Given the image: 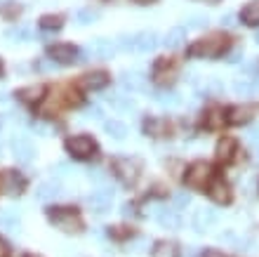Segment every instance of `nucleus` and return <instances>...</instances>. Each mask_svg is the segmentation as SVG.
<instances>
[{"instance_id":"obj_12","label":"nucleus","mask_w":259,"mask_h":257,"mask_svg":"<svg viewBox=\"0 0 259 257\" xmlns=\"http://www.w3.org/2000/svg\"><path fill=\"white\" fill-rule=\"evenodd\" d=\"M109 83H111V76L106 71H102V68L99 71H88V74L80 76V85L85 90H92V92L95 90H104Z\"/></svg>"},{"instance_id":"obj_38","label":"nucleus","mask_w":259,"mask_h":257,"mask_svg":"<svg viewBox=\"0 0 259 257\" xmlns=\"http://www.w3.org/2000/svg\"><path fill=\"white\" fill-rule=\"evenodd\" d=\"M189 203H191V196H189V194H177V196H175V205H177V208H186Z\"/></svg>"},{"instance_id":"obj_24","label":"nucleus","mask_w":259,"mask_h":257,"mask_svg":"<svg viewBox=\"0 0 259 257\" xmlns=\"http://www.w3.org/2000/svg\"><path fill=\"white\" fill-rule=\"evenodd\" d=\"M151 257H179V245L175 241H158L151 250Z\"/></svg>"},{"instance_id":"obj_7","label":"nucleus","mask_w":259,"mask_h":257,"mask_svg":"<svg viewBox=\"0 0 259 257\" xmlns=\"http://www.w3.org/2000/svg\"><path fill=\"white\" fill-rule=\"evenodd\" d=\"M177 78V61L172 57H158L153 64V81L158 85H170Z\"/></svg>"},{"instance_id":"obj_42","label":"nucleus","mask_w":259,"mask_h":257,"mask_svg":"<svg viewBox=\"0 0 259 257\" xmlns=\"http://www.w3.org/2000/svg\"><path fill=\"white\" fill-rule=\"evenodd\" d=\"M7 252H10V245L5 243V238H0V257H7Z\"/></svg>"},{"instance_id":"obj_3","label":"nucleus","mask_w":259,"mask_h":257,"mask_svg":"<svg viewBox=\"0 0 259 257\" xmlns=\"http://www.w3.org/2000/svg\"><path fill=\"white\" fill-rule=\"evenodd\" d=\"M111 170L125 187H132L142 175V161L135 156H118L111 161Z\"/></svg>"},{"instance_id":"obj_27","label":"nucleus","mask_w":259,"mask_h":257,"mask_svg":"<svg viewBox=\"0 0 259 257\" xmlns=\"http://www.w3.org/2000/svg\"><path fill=\"white\" fill-rule=\"evenodd\" d=\"M104 130H106L109 137H113V139H123V137L127 135V125H125L123 121H116V118H111V121L104 123Z\"/></svg>"},{"instance_id":"obj_41","label":"nucleus","mask_w":259,"mask_h":257,"mask_svg":"<svg viewBox=\"0 0 259 257\" xmlns=\"http://www.w3.org/2000/svg\"><path fill=\"white\" fill-rule=\"evenodd\" d=\"M55 172L57 175H68V172H71V165H68V163H57Z\"/></svg>"},{"instance_id":"obj_35","label":"nucleus","mask_w":259,"mask_h":257,"mask_svg":"<svg viewBox=\"0 0 259 257\" xmlns=\"http://www.w3.org/2000/svg\"><path fill=\"white\" fill-rule=\"evenodd\" d=\"M113 104H116V108H123V111H135L137 108L135 99H130V97H116Z\"/></svg>"},{"instance_id":"obj_19","label":"nucleus","mask_w":259,"mask_h":257,"mask_svg":"<svg viewBox=\"0 0 259 257\" xmlns=\"http://www.w3.org/2000/svg\"><path fill=\"white\" fill-rule=\"evenodd\" d=\"M59 194H62V184L55 182V179H52V182H42L40 187L35 189V198H38V201H42V203L55 201Z\"/></svg>"},{"instance_id":"obj_45","label":"nucleus","mask_w":259,"mask_h":257,"mask_svg":"<svg viewBox=\"0 0 259 257\" xmlns=\"http://www.w3.org/2000/svg\"><path fill=\"white\" fill-rule=\"evenodd\" d=\"M200 3H207V5H219L222 0H200Z\"/></svg>"},{"instance_id":"obj_36","label":"nucleus","mask_w":259,"mask_h":257,"mask_svg":"<svg viewBox=\"0 0 259 257\" xmlns=\"http://www.w3.org/2000/svg\"><path fill=\"white\" fill-rule=\"evenodd\" d=\"M219 241H222V243H229V245H238V236H236V231H231V229L222 231V234H219Z\"/></svg>"},{"instance_id":"obj_11","label":"nucleus","mask_w":259,"mask_h":257,"mask_svg":"<svg viewBox=\"0 0 259 257\" xmlns=\"http://www.w3.org/2000/svg\"><path fill=\"white\" fill-rule=\"evenodd\" d=\"M226 123V111L222 106H207L203 111V116H200V128L203 130H210V132H214V130H222Z\"/></svg>"},{"instance_id":"obj_33","label":"nucleus","mask_w":259,"mask_h":257,"mask_svg":"<svg viewBox=\"0 0 259 257\" xmlns=\"http://www.w3.org/2000/svg\"><path fill=\"white\" fill-rule=\"evenodd\" d=\"M233 90H236V95H240V97H250L254 92V85L250 81H236L233 83Z\"/></svg>"},{"instance_id":"obj_39","label":"nucleus","mask_w":259,"mask_h":257,"mask_svg":"<svg viewBox=\"0 0 259 257\" xmlns=\"http://www.w3.org/2000/svg\"><path fill=\"white\" fill-rule=\"evenodd\" d=\"M88 177H90V179H95V182H99V184H104V182H106V175H104L102 170H90V172H88Z\"/></svg>"},{"instance_id":"obj_17","label":"nucleus","mask_w":259,"mask_h":257,"mask_svg":"<svg viewBox=\"0 0 259 257\" xmlns=\"http://www.w3.org/2000/svg\"><path fill=\"white\" fill-rule=\"evenodd\" d=\"M113 52H116V48H113V43L109 38H95V41L90 43V54L95 59H111Z\"/></svg>"},{"instance_id":"obj_4","label":"nucleus","mask_w":259,"mask_h":257,"mask_svg":"<svg viewBox=\"0 0 259 257\" xmlns=\"http://www.w3.org/2000/svg\"><path fill=\"white\" fill-rule=\"evenodd\" d=\"M66 151L73 158H78V161H90V158H95L97 151H99V146H97V142L92 139L90 135H73V137H68L66 139Z\"/></svg>"},{"instance_id":"obj_46","label":"nucleus","mask_w":259,"mask_h":257,"mask_svg":"<svg viewBox=\"0 0 259 257\" xmlns=\"http://www.w3.org/2000/svg\"><path fill=\"white\" fill-rule=\"evenodd\" d=\"M0 74H3V59H0Z\"/></svg>"},{"instance_id":"obj_15","label":"nucleus","mask_w":259,"mask_h":257,"mask_svg":"<svg viewBox=\"0 0 259 257\" xmlns=\"http://www.w3.org/2000/svg\"><path fill=\"white\" fill-rule=\"evenodd\" d=\"M12 151H14V158L19 163H31V158L35 156V149H33V144H31V139L24 135L12 139Z\"/></svg>"},{"instance_id":"obj_40","label":"nucleus","mask_w":259,"mask_h":257,"mask_svg":"<svg viewBox=\"0 0 259 257\" xmlns=\"http://www.w3.org/2000/svg\"><path fill=\"white\" fill-rule=\"evenodd\" d=\"M158 102H160V104H170V106H172V104H179V97L177 95H163V97H158Z\"/></svg>"},{"instance_id":"obj_44","label":"nucleus","mask_w":259,"mask_h":257,"mask_svg":"<svg viewBox=\"0 0 259 257\" xmlns=\"http://www.w3.org/2000/svg\"><path fill=\"white\" fill-rule=\"evenodd\" d=\"M132 3H137V5H151V3H156V0H132Z\"/></svg>"},{"instance_id":"obj_25","label":"nucleus","mask_w":259,"mask_h":257,"mask_svg":"<svg viewBox=\"0 0 259 257\" xmlns=\"http://www.w3.org/2000/svg\"><path fill=\"white\" fill-rule=\"evenodd\" d=\"M42 92H45L42 85H28V88L17 90L14 97H19V99H24V102H38V99H42Z\"/></svg>"},{"instance_id":"obj_18","label":"nucleus","mask_w":259,"mask_h":257,"mask_svg":"<svg viewBox=\"0 0 259 257\" xmlns=\"http://www.w3.org/2000/svg\"><path fill=\"white\" fill-rule=\"evenodd\" d=\"M120 85H123L125 90H130V92H139V90L146 88V78H144V74H139V71H125V74L120 76Z\"/></svg>"},{"instance_id":"obj_29","label":"nucleus","mask_w":259,"mask_h":257,"mask_svg":"<svg viewBox=\"0 0 259 257\" xmlns=\"http://www.w3.org/2000/svg\"><path fill=\"white\" fill-rule=\"evenodd\" d=\"M40 26L48 31H59L64 26V17L62 14H45V17H40Z\"/></svg>"},{"instance_id":"obj_16","label":"nucleus","mask_w":259,"mask_h":257,"mask_svg":"<svg viewBox=\"0 0 259 257\" xmlns=\"http://www.w3.org/2000/svg\"><path fill=\"white\" fill-rule=\"evenodd\" d=\"M214 222H217V212H214V210H210V208H200V210H196V212H193V219H191L193 229H196L198 234L207 231Z\"/></svg>"},{"instance_id":"obj_31","label":"nucleus","mask_w":259,"mask_h":257,"mask_svg":"<svg viewBox=\"0 0 259 257\" xmlns=\"http://www.w3.org/2000/svg\"><path fill=\"white\" fill-rule=\"evenodd\" d=\"M5 38L24 43V41H28V38H31V31H28V28H24V26H17V28H10V31L5 33Z\"/></svg>"},{"instance_id":"obj_47","label":"nucleus","mask_w":259,"mask_h":257,"mask_svg":"<svg viewBox=\"0 0 259 257\" xmlns=\"http://www.w3.org/2000/svg\"><path fill=\"white\" fill-rule=\"evenodd\" d=\"M257 43H259V33H257Z\"/></svg>"},{"instance_id":"obj_43","label":"nucleus","mask_w":259,"mask_h":257,"mask_svg":"<svg viewBox=\"0 0 259 257\" xmlns=\"http://www.w3.org/2000/svg\"><path fill=\"white\" fill-rule=\"evenodd\" d=\"M200 257H224V255H222V252H219V250H212V248H210V250H205Z\"/></svg>"},{"instance_id":"obj_10","label":"nucleus","mask_w":259,"mask_h":257,"mask_svg":"<svg viewBox=\"0 0 259 257\" xmlns=\"http://www.w3.org/2000/svg\"><path fill=\"white\" fill-rule=\"evenodd\" d=\"M207 196L219 205H229L233 194H231V187H229V182H226L224 177H214V179L207 184Z\"/></svg>"},{"instance_id":"obj_8","label":"nucleus","mask_w":259,"mask_h":257,"mask_svg":"<svg viewBox=\"0 0 259 257\" xmlns=\"http://www.w3.org/2000/svg\"><path fill=\"white\" fill-rule=\"evenodd\" d=\"M26 187V177L17 170H3L0 172V191L7 196H19Z\"/></svg>"},{"instance_id":"obj_13","label":"nucleus","mask_w":259,"mask_h":257,"mask_svg":"<svg viewBox=\"0 0 259 257\" xmlns=\"http://www.w3.org/2000/svg\"><path fill=\"white\" fill-rule=\"evenodd\" d=\"M214 154H217V161L219 163H233V158H236V154H238V142H236V137H222L217 142V149H214Z\"/></svg>"},{"instance_id":"obj_5","label":"nucleus","mask_w":259,"mask_h":257,"mask_svg":"<svg viewBox=\"0 0 259 257\" xmlns=\"http://www.w3.org/2000/svg\"><path fill=\"white\" fill-rule=\"evenodd\" d=\"M212 182V165L207 161H193L184 172V184L189 189H205Z\"/></svg>"},{"instance_id":"obj_14","label":"nucleus","mask_w":259,"mask_h":257,"mask_svg":"<svg viewBox=\"0 0 259 257\" xmlns=\"http://www.w3.org/2000/svg\"><path fill=\"white\" fill-rule=\"evenodd\" d=\"M111 201H113V187H102V189L92 191L88 198L90 208L95 210V212H104L111 205Z\"/></svg>"},{"instance_id":"obj_21","label":"nucleus","mask_w":259,"mask_h":257,"mask_svg":"<svg viewBox=\"0 0 259 257\" xmlns=\"http://www.w3.org/2000/svg\"><path fill=\"white\" fill-rule=\"evenodd\" d=\"M158 45V35L153 31H142L135 35V50L137 52H151Z\"/></svg>"},{"instance_id":"obj_26","label":"nucleus","mask_w":259,"mask_h":257,"mask_svg":"<svg viewBox=\"0 0 259 257\" xmlns=\"http://www.w3.org/2000/svg\"><path fill=\"white\" fill-rule=\"evenodd\" d=\"M186 41V28L184 26H175V28H170L167 33H165V45L167 48H179L182 43Z\"/></svg>"},{"instance_id":"obj_32","label":"nucleus","mask_w":259,"mask_h":257,"mask_svg":"<svg viewBox=\"0 0 259 257\" xmlns=\"http://www.w3.org/2000/svg\"><path fill=\"white\" fill-rule=\"evenodd\" d=\"M184 21H186V28L207 26V17H205V14H189V17H184Z\"/></svg>"},{"instance_id":"obj_30","label":"nucleus","mask_w":259,"mask_h":257,"mask_svg":"<svg viewBox=\"0 0 259 257\" xmlns=\"http://www.w3.org/2000/svg\"><path fill=\"white\" fill-rule=\"evenodd\" d=\"M99 17V12L97 10H92V7H82V10H78V14H75V19H78V24H92V21Z\"/></svg>"},{"instance_id":"obj_22","label":"nucleus","mask_w":259,"mask_h":257,"mask_svg":"<svg viewBox=\"0 0 259 257\" xmlns=\"http://www.w3.org/2000/svg\"><path fill=\"white\" fill-rule=\"evenodd\" d=\"M158 222H160V227H165V229H179L182 227V217H179V212L175 208H165L158 212Z\"/></svg>"},{"instance_id":"obj_20","label":"nucleus","mask_w":259,"mask_h":257,"mask_svg":"<svg viewBox=\"0 0 259 257\" xmlns=\"http://www.w3.org/2000/svg\"><path fill=\"white\" fill-rule=\"evenodd\" d=\"M252 121V108L250 106H233L226 111V123L231 125H245Z\"/></svg>"},{"instance_id":"obj_23","label":"nucleus","mask_w":259,"mask_h":257,"mask_svg":"<svg viewBox=\"0 0 259 257\" xmlns=\"http://www.w3.org/2000/svg\"><path fill=\"white\" fill-rule=\"evenodd\" d=\"M240 21L247 24V26H259V0H250L240 10Z\"/></svg>"},{"instance_id":"obj_34","label":"nucleus","mask_w":259,"mask_h":257,"mask_svg":"<svg viewBox=\"0 0 259 257\" xmlns=\"http://www.w3.org/2000/svg\"><path fill=\"white\" fill-rule=\"evenodd\" d=\"M21 12V5H0V17L5 19H17Z\"/></svg>"},{"instance_id":"obj_9","label":"nucleus","mask_w":259,"mask_h":257,"mask_svg":"<svg viewBox=\"0 0 259 257\" xmlns=\"http://www.w3.org/2000/svg\"><path fill=\"white\" fill-rule=\"evenodd\" d=\"M48 57H52L57 64L68 66V64L78 61V48L71 45V43H55V45H50L48 48Z\"/></svg>"},{"instance_id":"obj_48","label":"nucleus","mask_w":259,"mask_h":257,"mask_svg":"<svg viewBox=\"0 0 259 257\" xmlns=\"http://www.w3.org/2000/svg\"><path fill=\"white\" fill-rule=\"evenodd\" d=\"M33 257H35V255H33Z\"/></svg>"},{"instance_id":"obj_6","label":"nucleus","mask_w":259,"mask_h":257,"mask_svg":"<svg viewBox=\"0 0 259 257\" xmlns=\"http://www.w3.org/2000/svg\"><path fill=\"white\" fill-rule=\"evenodd\" d=\"M142 128H144V135L156 137V139H165V137H170L175 132V125L167 118H163V116H146Z\"/></svg>"},{"instance_id":"obj_37","label":"nucleus","mask_w":259,"mask_h":257,"mask_svg":"<svg viewBox=\"0 0 259 257\" xmlns=\"http://www.w3.org/2000/svg\"><path fill=\"white\" fill-rule=\"evenodd\" d=\"M120 50H135V35H120Z\"/></svg>"},{"instance_id":"obj_28","label":"nucleus","mask_w":259,"mask_h":257,"mask_svg":"<svg viewBox=\"0 0 259 257\" xmlns=\"http://www.w3.org/2000/svg\"><path fill=\"white\" fill-rule=\"evenodd\" d=\"M0 227L12 234H19V217L14 210H7V212H0Z\"/></svg>"},{"instance_id":"obj_1","label":"nucleus","mask_w":259,"mask_h":257,"mask_svg":"<svg viewBox=\"0 0 259 257\" xmlns=\"http://www.w3.org/2000/svg\"><path fill=\"white\" fill-rule=\"evenodd\" d=\"M229 48H231V38L224 31H212V33L198 38L191 48L186 50V54L191 59H214V57H222Z\"/></svg>"},{"instance_id":"obj_2","label":"nucleus","mask_w":259,"mask_h":257,"mask_svg":"<svg viewBox=\"0 0 259 257\" xmlns=\"http://www.w3.org/2000/svg\"><path fill=\"white\" fill-rule=\"evenodd\" d=\"M48 219L55 224L57 229H62L64 234H80L85 229L82 217L71 208H50L48 210Z\"/></svg>"}]
</instances>
